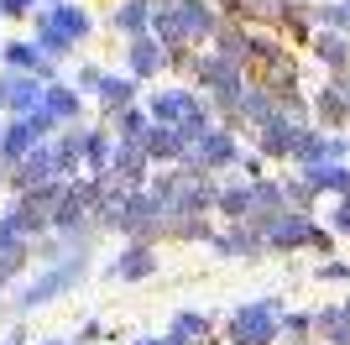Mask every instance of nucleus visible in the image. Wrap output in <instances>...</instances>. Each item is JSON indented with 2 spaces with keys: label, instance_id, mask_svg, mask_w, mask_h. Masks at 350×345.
I'll return each instance as SVG.
<instances>
[{
  "label": "nucleus",
  "instance_id": "nucleus-1",
  "mask_svg": "<svg viewBox=\"0 0 350 345\" xmlns=\"http://www.w3.org/2000/svg\"><path fill=\"white\" fill-rule=\"evenodd\" d=\"M319 58L324 63H335V68H345V58H350V47H345V37H319Z\"/></svg>",
  "mask_w": 350,
  "mask_h": 345
}]
</instances>
